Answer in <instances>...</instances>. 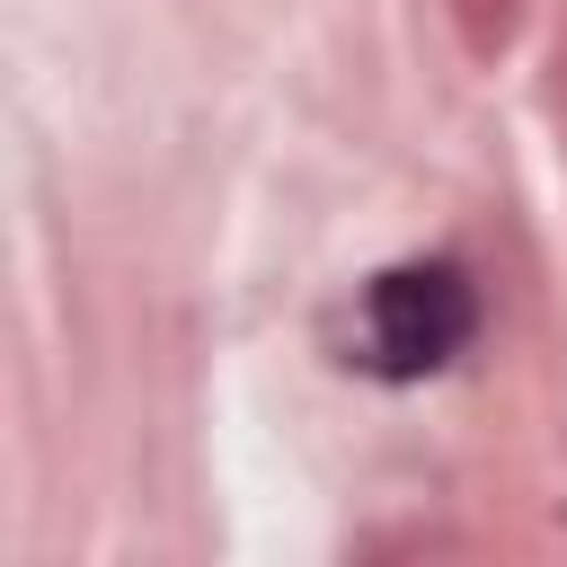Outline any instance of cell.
<instances>
[{
	"label": "cell",
	"instance_id": "6da1fadb",
	"mask_svg": "<svg viewBox=\"0 0 567 567\" xmlns=\"http://www.w3.org/2000/svg\"><path fill=\"white\" fill-rule=\"evenodd\" d=\"M470 328H478V301H470L461 266H390V275L363 284L354 363L381 372V381H425L470 346Z\"/></svg>",
	"mask_w": 567,
	"mask_h": 567
}]
</instances>
